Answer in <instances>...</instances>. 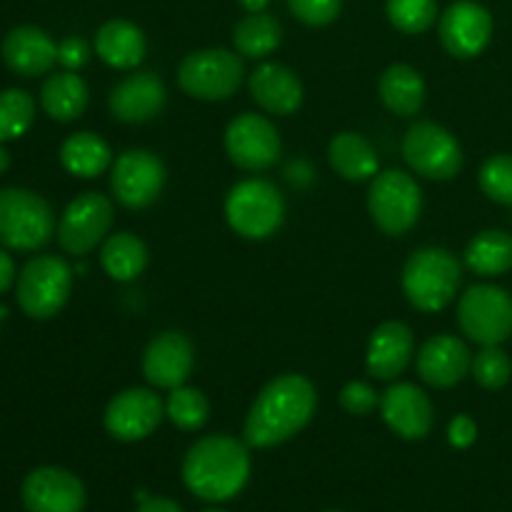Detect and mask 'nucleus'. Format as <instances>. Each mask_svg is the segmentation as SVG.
I'll list each match as a JSON object with an SVG mask.
<instances>
[{
  "label": "nucleus",
  "mask_w": 512,
  "mask_h": 512,
  "mask_svg": "<svg viewBox=\"0 0 512 512\" xmlns=\"http://www.w3.org/2000/svg\"><path fill=\"white\" fill-rule=\"evenodd\" d=\"M318 405L313 383L303 375H280L255 398L245 418V443L250 448H275L310 423Z\"/></svg>",
  "instance_id": "1"
},
{
  "label": "nucleus",
  "mask_w": 512,
  "mask_h": 512,
  "mask_svg": "<svg viewBox=\"0 0 512 512\" xmlns=\"http://www.w3.org/2000/svg\"><path fill=\"white\" fill-rule=\"evenodd\" d=\"M250 478L248 443L230 435H208L188 450L183 460V483L208 503L235 498Z\"/></svg>",
  "instance_id": "2"
},
{
  "label": "nucleus",
  "mask_w": 512,
  "mask_h": 512,
  "mask_svg": "<svg viewBox=\"0 0 512 512\" xmlns=\"http://www.w3.org/2000/svg\"><path fill=\"white\" fill-rule=\"evenodd\" d=\"M463 270L458 258L445 248H420L403 268V290L413 308L438 313L458 295Z\"/></svg>",
  "instance_id": "3"
},
{
  "label": "nucleus",
  "mask_w": 512,
  "mask_h": 512,
  "mask_svg": "<svg viewBox=\"0 0 512 512\" xmlns=\"http://www.w3.org/2000/svg\"><path fill=\"white\" fill-rule=\"evenodd\" d=\"M55 235V213L43 195L25 188H0V245L38 250Z\"/></svg>",
  "instance_id": "4"
},
{
  "label": "nucleus",
  "mask_w": 512,
  "mask_h": 512,
  "mask_svg": "<svg viewBox=\"0 0 512 512\" xmlns=\"http://www.w3.org/2000/svg\"><path fill=\"white\" fill-rule=\"evenodd\" d=\"M283 215V195L268 180H243L225 198V218L230 228L248 240L270 238L283 225Z\"/></svg>",
  "instance_id": "5"
},
{
  "label": "nucleus",
  "mask_w": 512,
  "mask_h": 512,
  "mask_svg": "<svg viewBox=\"0 0 512 512\" xmlns=\"http://www.w3.org/2000/svg\"><path fill=\"white\" fill-rule=\"evenodd\" d=\"M73 288V270L58 255L28 260L18 278V305L28 318L48 320L63 310Z\"/></svg>",
  "instance_id": "6"
},
{
  "label": "nucleus",
  "mask_w": 512,
  "mask_h": 512,
  "mask_svg": "<svg viewBox=\"0 0 512 512\" xmlns=\"http://www.w3.org/2000/svg\"><path fill=\"white\" fill-rule=\"evenodd\" d=\"M178 83L190 98L225 100L243 83V60L225 48L195 50L180 63Z\"/></svg>",
  "instance_id": "7"
},
{
  "label": "nucleus",
  "mask_w": 512,
  "mask_h": 512,
  "mask_svg": "<svg viewBox=\"0 0 512 512\" xmlns=\"http://www.w3.org/2000/svg\"><path fill=\"white\" fill-rule=\"evenodd\" d=\"M368 208L375 225L388 235H403L418 223L423 195L418 183L403 170H385L373 178Z\"/></svg>",
  "instance_id": "8"
},
{
  "label": "nucleus",
  "mask_w": 512,
  "mask_h": 512,
  "mask_svg": "<svg viewBox=\"0 0 512 512\" xmlns=\"http://www.w3.org/2000/svg\"><path fill=\"white\" fill-rule=\"evenodd\" d=\"M458 323L475 343H505L512 335V295L498 285H473L458 303Z\"/></svg>",
  "instance_id": "9"
},
{
  "label": "nucleus",
  "mask_w": 512,
  "mask_h": 512,
  "mask_svg": "<svg viewBox=\"0 0 512 512\" xmlns=\"http://www.w3.org/2000/svg\"><path fill=\"white\" fill-rule=\"evenodd\" d=\"M403 158L410 168L428 180H450L463 168L458 140L438 123H413L403 138Z\"/></svg>",
  "instance_id": "10"
},
{
  "label": "nucleus",
  "mask_w": 512,
  "mask_h": 512,
  "mask_svg": "<svg viewBox=\"0 0 512 512\" xmlns=\"http://www.w3.org/2000/svg\"><path fill=\"white\" fill-rule=\"evenodd\" d=\"M165 185V165L145 148H130L118 155L110 170V190L125 208H148L158 200Z\"/></svg>",
  "instance_id": "11"
},
{
  "label": "nucleus",
  "mask_w": 512,
  "mask_h": 512,
  "mask_svg": "<svg viewBox=\"0 0 512 512\" xmlns=\"http://www.w3.org/2000/svg\"><path fill=\"white\" fill-rule=\"evenodd\" d=\"M113 225V203L100 193H83L65 208L58 223V243L65 253L85 255L98 248Z\"/></svg>",
  "instance_id": "12"
},
{
  "label": "nucleus",
  "mask_w": 512,
  "mask_h": 512,
  "mask_svg": "<svg viewBox=\"0 0 512 512\" xmlns=\"http://www.w3.org/2000/svg\"><path fill=\"white\" fill-rule=\"evenodd\" d=\"M228 158L243 170H268L280 158V135L268 118L258 113H243L225 130Z\"/></svg>",
  "instance_id": "13"
},
{
  "label": "nucleus",
  "mask_w": 512,
  "mask_h": 512,
  "mask_svg": "<svg viewBox=\"0 0 512 512\" xmlns=\"http://www.w3.org/2000/svg\"><path fill=\"white\" fill-rule=\"evenodd\" d=\"M165 405L153 390L128 388L115 395L103 415L105 430L120 443H138L158 430Z\"/></svg>",
  "instance_id": "14"
},
{
  "label": "nucleus",
  "mask_w": 512,
  "mask_h": 512,
  "mask_svg": "<svg viewBox=\"0 0 512 512\" xmlns=\"http://www.w3.org/2000/svg\"><path fill=\"white\" fill-rule=\"evenodd\" d=\"M20 500L28 512H83L85 488L70 470L45 465L23 480Z\"/></svg>",
  "instance_id": "15"
},
{
  "label": "nucleus",
  "mask_w": 512,
  "mask_h": 512,
  "mask_svg": "<svg viewBox=\"0 0 512 512\" xmlns=\"http://www.w3.org/2000/svg\"><path fill=\"white\" fill-rule=\"evenodd\" d=\"M493 35V18L483 5L458 0L440 15V40L445 50L460 60L483 53Z\"/></svg>",
  "instance_id": "16"
},
{
  "label": "nucleus",
  "mask_w": 512,
  "mask_h": 512,
  "mask_svg": "<svg viewBox=\"0 0 512 512\" xmlns=\"http://www.w3.org/2000/svg\"><path fill=\"white\" fill-rule=\"evenodd\" d=\"M195 350L193 343L183 333L155 335L143 353V375L153 388L175 390L185 385V380L193 373Z\"/></svg>",
  "instance_id": "17"
},
{
  "label": "nucleus",
  "mask_w": 512,
  "mask_h": 512,
  "mask_svg": "<svg viewBox=\"0 0 512 512\" xmlns=\"http://www.w3.org/2000/svg\"><path fill=\"white\" fill-rule=\"evenodd\" d=\"M385 425L405 440H423L433 428L430 398L413 383L390 385L380 398Z\"/></svg>",
  "instance_id": "18"
},
{
  "label": "nucleus",
  "mask_w": 512,
  "mask_h": 512,
  "mask_svg": "<svg viewBox=\"0 0 512 512\" xmlns=\"http://www.w3.org/2000/svg\"><path fill=\"white\" fill-rule=\"evenodd\" d=\"M165 85L155 73H135L110 90L108 108L115 120L128 125L148 123L165 108Z\"/></svg>",
  "instance_id": "19"
},
{
  "label": "nucleus",
  "mask_w": 512,
  "mask_h": 512,
  "mask_svg": "<svg viewBox=\"0 0 512 512\" xmlns=\"http://www.w3.org/2000/svg\"><path fill=\"white\" fill-rule=\"evenodd\" d=\"M473 358L463 340L455 335H435L420 348L418 375L433 388H453L468 375Z\"/></svg>",
  "instance_id": "20"
},
{
  "label": "nucleus",
  "mask_w": 512,
  "mask_h": 512,
  "mask_svg": "<svg viewBox=\"0 0 512 512\" xmlns=\"http://www.w3.org/2000/svg\"><path fill=\"white\" fill-rule=\"evenodd\" d=\"M3 60L23 78L45 75L58 63V45L45 30L35 25H18L3 40Z\"/></svg>",
  "instance_id": "21"
},
{
  "label": "nucleus",
  "mask_w": 512,
  "mask_h": 512,
  "mask_svg": "<svg viewBox=\"0 0 512 512\" xmlns=\"http://www.w3.org/2000/svg\"><path fill=\"white\" fill-rule=\"evenodd\" d=\"M413 350L415 338L408 325L398 323V320H388V323L378 325L373 330L368 358H365L368 373L378 380H395L408 368Z\"/></svg>",
  "instance_id": "22"
},
{
  "label": "nucleus",
  "mask_w": 512,
  "mask_h": 512,
  "mask_svg": "<svg viewBox=\"0 0 512 512\" xmlns=\"http://www.w3.org/2000/svg\"><path fill=\"white\" fill-rule=\"evenodd\" d=\"M250 95L270 115H293L303 105V83L283 63H263L250 75Z\"/></svg>",
  "instance_id": "23"
},
{
  "label": "nucleus",
  "mask_w": 512,
  "mask_h": 512,
  "mask_svg": "<svg viewBox=\"0 0 512 512\" xmlns=\"http://www.w3.org/2000/svg\"><path fill=\"white\" fill-rule=\"evenodd\" d=\"M95 50H98L100 60L110 68L130 70L143 63L148 43H145V35L138 25L115 18L100 25L98 35H95Z\"/></svg>",
  "instance_id": "24"
},
{
  "label": "nucleus",
  "mask_w": 512,
  "mask_h": 512,
  "mask_svg": "<svg viewBox=\"0 0 512 512\" xmlns=\"http://www.w3.org/2000/svg\"><path fill=\"white\" fill-rule=\"evenodd\" d=\"M88 85L75 70H63V73L50 75L40 88V105L45 113L58 123H70L78 120L88 108Z\"/></svg>",
  "instance_id": "25"
},
{
  "label": "nucleus",
  "mask_w": 512,
  "mask_h": 512,
  "mask_svg": "<svg viewBox=\"0 0 512 512\" xmlns=\"http://www.w3.org/2000/svg\"><path fill=\"white\" fill-rule=\"evenodd\" d=\"M330 165L338 175H343L350 183H363L378 175V153L373 145L358 133H338L330 140L328 148Z\"/></svg>",
  "instance_id": "26"
},
{
  "label": "nucleus",
  "mask_w": 512,
  "mask_h": 512,
  "mask_svg": "<svg viewBox=\"0 0 512 512\" xmlns=\"http://www.w3.org/2000/svg\"><path fill=\"white\" fill-rule=\"evenodd\" d=\"M378 93L385 108L395 115H403V118H410V115L418 113L425 103L423 78H420L418 70L405 63L390 65L380 75Z\"/></svg>",
  "instance_id": "27"
},
{
  "label": "nucleus",
  "mask_w": 512,
  "mask_h": 512,
  "mask_svg": "<svg viewBox=\"0 0 512 512\" xmlns=\"http://www.w3.org/2000/svg\"><path fill=\"white\" fill-rule=\"evenodd\" d=\"M60 163L75 178H98L110 168L113 153L100 135L83 130V133H73L63 140Z\"/></svg>",
  "instance_id": "28"
},
{
  "label": "nucleus",
  "mask_w": 512,
  "mask_h": 512,
  "mask_svg": "<svg viewBox=\"0 0 512 512\" xmlns=\"http://www.w3.org/2000/svg\"><path fill=\"white\" fill-rule=\"evenodd\" d=\"M100 265L118 283L138 278L148 265V248L133 233H115L105 240L100 250Z\"/></svg>",
  "instance_id": "29"
},
{
  "label": "nucleus",
  "mask_w": 512,
  "mask_h": 512,
  "mask_svg": "<svg viewBox=\"0 0 512 512\" xmlns=\"http://www.w3.org/2000/svg\"><path fill=\"white\" fill-rule=\"evenodd\" d=\"M465 263L483 278L508 273L512 268V235L505 230H483L470 240L465 250Z\"/></svg>",
  "instance_id": "30"
},
{
  "label": "nucleus",
  "mask_w": 512,
  "mask_h": 512,
  "mask_svg": "<svg viewBox=\"0 0 512 512\" xmlns=\"http://www.w3.org/2000/svg\"><path fill=\"white\" fill-rule=\"evenodd\" d=\"M283 40V30H280V23L273 18V15L265 13H250L235 25L233 43L235 50L245 58H265V55L273 53L275 48Z\"/></svg>",
  "instance_id": "31"
},
{
  "label": "nucleus",
  "mask_w": 512,
  "mask_h": 512,
  "mask_svg": "<svg viewBox=\"0 0 512 512\" xmlns=\"http://www.w3.org/2000/svg\"><path fill=\"white\" fill-rule=\"evenodd\" d=\"M165 415H168L175 428L193 433V430H200L208 423L210 403L200 390L180 385V388L170 390L168 403H165Z\"/></svg>",
  "instance_id": "32"
},
{
  "label": "nucleus",
  "mask_w": 512,
  "mask_h": 512,
  "mask_svg": "<svg viewBox=\"0 0 512 512\" xmlns=\"http://www.w3.org/2000/svg\"><path fill=\"white\" fill-rule=\"evenodd\" d=\"M35 120V100L25 90H0V143L15 140L30 130Z\"/></svg>",
  "instance_id": "33"
},
{
  "label": "nucleus",
  "mask_w": 512,
  "mask_h": 512,
  "mask_svg": "<svg viewBox=\"0 0 512 512\" xmlns=\"http://www.w3.org/2000/svg\"><path fill=\"white\" fill-rule=\"evenodd\" d=\"M388 20L400 33L418 35L425 33L438 20V3L435 0H388L385 5Z\"/></svg>",
  "instance_id": "34"
},
{
  "label": "nucleus",
  "mask_w": 512,
  "mask_h": 512,
  "mask_svg": "<svg viewBox=\"0 0 512 512\" xmlns=\"http://www.w3.org/2000/svg\"><path fill=\"white\" fill-rule=\"evenodd\" d=\"M470 370H473L475 380H478L483 388L500 390L503 385H508L512 375V363L508 353L500 350L498 345H483V350L473 358Z\"/></svg>",
  "instance_id": "35"
},
{
  "label": "nucleus",
  "mask_w": 512,
  "mask_h": 512,
  "mask_svg": "<svg viewBox=\"0 0 512 512\" xmlns=\"http://www.w3.org/2000/svg\"><path fill=\"white\" fill-rule=\"evenodd\" d=\"M480 188L490 200L512 205V155H493L480 168Z\"/></svg>",
  "instance_id": "36"
},
{
  "label": "nucleus",
  "mask_w": 512,
  "mask_h": 512,
  "mask_svg": "<svg viewBox=\"0 0 512 512\" xmlns=\"http://www.w3.org/2000/svg\"><path fill=\"white\" fill-rule=\"evenodd\" d=\"M290 13L305 25L313 28H323V25L333 23L340 15L343 0H288Z\"/></svg>",
  "instance_id": "37"
},
{
  "label": "nucleus",
  "mask_w": 512,
  "mask_h": 512,
  "mask_svg": "<svg viewBox=\"0 0 512 512\" xmlns=\"http://www.w3.org/2000/svg\"><path fill=\"white\" fill-rule=\"evenodd\" d=\"M340 405H343V410H348L350 415H368L373 413L375 408H380V398L368 383L353 380V383H348L340 390Z\"/></svg>",
  "instance_id": "38"
},
{
  "label": "nucleus",
  "mask_w": 512,
  "mask_h": 512,
  "mask_svg": "<svg viewBox=\"0 0 512 512\" xmlns=\"http://www.w3.org/2000/svg\"><path fill=\"white\" fill-rule=\"evenodd\" d=\"M90 48L83 38L78 35H70V38L60 40L58 43V63L63 65L65 70H78L88 63Z\"/></svg>",
  "instance_id": "39"
},
{
  "label": "nucleus",
  "mask_w": 512,
  "mask_h": 512,
  "mask_svg": "<svg viewBox=\"0 0 512 512\" xmlns=\"http://www.w3.org/2000/svg\"><path fill=\"white\" fill-rule=\"evenodd\" d=\"M475 438H478V425H475V420L470 415H458V418L450 420L448 440L453 448H470L475 443Z\"/></svg>",
  "instance_id": "40"
},
{
  "label": "nucleus",
  "mask_w": 512,
  "mask_h": 512,
  "mask_svg": "<svg viewBox=\"0 0 512 512\" xmlns=\"http://www.w3.org/2000/svg\"><path fill=\"white\" fill-rule=\"evenodd\" d=\"M15 280V263L8 250L0 248V293H8Z\"/></svg>",
  "instance_id": "41"
},
{
  "label": "nucleus",
  "mask_w": 512,
  "mask_h": 512,
  "mask_svg": "<svg viewBox=\"0 0 512 512\" xmlns=\"http://www.w3.org/2000/svg\"><path fill=\"white\" fill-rule=\"evenodd\" d=\"M138 512H183L178 503H173L170 498H145L140 503Z\"/></svg>",
  "instance_id": "42"
},
{
  "label": "nucleus",
  "mask_w": 512,
  "mask_h": 512,
  "mask_svg": "<svg viewBox=\"0 0 512 512\" xmlns=\"http://www.w3.org/2000/svg\"><path fill=\"white\" fill-rule=\"evenodd\" d=\"M270 0H240V5H243L248 13H263L265 8H268Z\"/></svg>",
  "instance_id": "43"
},
{
  "label": "nucleus",
  "mask_w": 512,
  "mask_h": 512,
  "mask_svg": "<svg viewBox=\"0 0 512 512\" xmlns=\"http://www.w3.org/2000/svg\"><path fill=\"white\" fill-rule=\"evenodd\" d=\"M8 168H10V155H8V150L0 145V175H3Z\"/></svg>",
  "instance_id": "44"
},
{
  "label": "nucleus",
  "mask_w": 512,
  "mask_h": 512,
  "mask_svg": "<svg viewBox=\"0 0 512 512\" xmlns=\"http://www.w3.org/2000/svg\"><path fill=\"white\" fill-rule=\"evenodd\" d=\"M5 315H8V308H5V305H0V323L5 320Z\"/></svg>",
  "instance_id": "45"
},
{
  "label": "nucleus",
  "mask_w": 512,
  "mask_h": 512,
  "mask_svg": "<svg viewBox=\"0 0 512 512\" xmlns=\"http://www.w3.org/2000/svg\"><path fill=\"white\" fill-rule=\"evenodd\" d=\"M203 512H225V510H203Z\"/></svg>",
  "instance_id": "46"
},
{
  "label": "nucleus",
  "mask_w": 512,
  "mask_h": 512,
  "mask_svg": "<svg viewBox=\"0 0 512 512\" xmlns=\"http://www.w3.org/2000/svg\"><path fill=\"white\" fill-rule=\"evenodd\" d=\"M330 512H338V510H330Z\"/></svg>",
  "instance_id": "47"
}]
</instances>
